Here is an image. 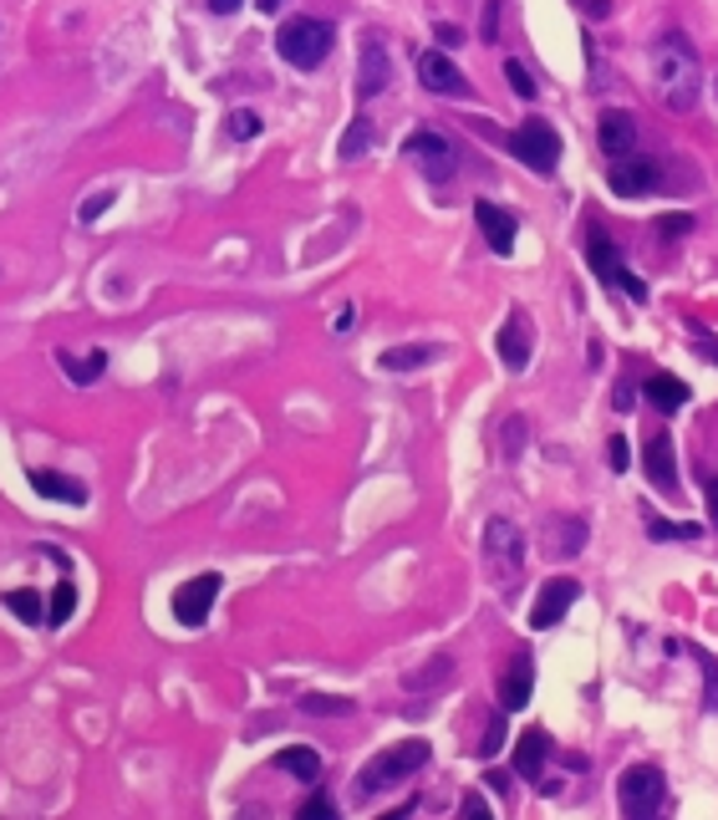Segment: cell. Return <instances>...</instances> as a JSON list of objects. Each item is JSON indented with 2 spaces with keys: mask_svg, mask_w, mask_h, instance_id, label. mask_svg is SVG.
<instances>
[{
  "mask_svg": "<svg viewBox=\"0 0 718 820\" xmlns=\"http://www.w3.org/2000/svg\"><path fill=\"white\" fill-rule=\"evenodd\" d=\"M378 143V123H372V117H352V123H347V132H341V159H362L367 148Z\"/></svg>",
  "mask_w": 718,
  "mask_h": 820,
  "instance_id": "26",
  "label": "cell"
},
{
  "mask_svg": "<svg viewBox=\"0 0 718 820\" xmlns=\"http://www.w3.org/2000/svg\"><path fill=\"white\" fill-rule=\"evenodd\" d=\"M484 561H489V571H495L499 581L514 586V576L525 566V535H520L510 520H489V526H484Z\"/></svg>",
  "mask_w": 718,
  "mask_h": 820,
  "instance_id": "6",
  "label": "cell"
},
{
  "mask_svg": "<svg viewBox=\"0 0 718 820\" xmlns=\"http://www.w3.org/2000/svg\"><path fill=\"white\" fill-rule=\"evenodd\" d=\"M505 77H510L514 97H525V103H530V97H535V92H541V88H535V77L525 72V61H505Z\"/></svg>",
  "mask_w": 718,
  "mask_h": 820,
  "instance_id": "32",
  "label": "cell"
},
{
  "mask_svg": "<svg viewBox=\"0 0 718 820\" xmlns=\"http://www.w3.org/2000/svg\"><path fill=\"white\" fill-rule=\"evenodd\" d=\"M443 347H433V342H408V347H387L382 351V372H418V367L439 362Z\"/></svg>",
  "mask_w": 718,
  "mask_h": 820,
  "instance_id": "20",
  "label": "cell"
},
{
  "mask_svg": "<svg viewBox=\"0 0 718 820\" xmlns=\"http://www.w3.org/2000/svg\"><path fill=\"white\" fill-rule=\"evenodd\" d=\"M424 764H428V744H424V739H408V744L382 749V754H372V760L362 764V775H357V795L393 790V785H403V779L418 775Z\"/></svg>",
  "mask_w": 718,
  "mask_h": 820,
  "instance_id": "3",
  "label": "cell"
},
{
  "mask_svg": "<svg viewBox=\"0 0 718 820\" xmlns=\"http://www.w3.org/2000/svg\"><path fill=\"white\" fill-rule=\"evenodd\" d=\"M61 367H67V378H72L77 388H88V382H97V378H103L107 351H92L88 362H77V357H67V351H61Z\"/></svg>",
  "mask_w": 718,
  "mask_h": 820,
  "instance_id": "27",
  "label": "cell"
},
{
  "mask_svg": "<svg viewBox=\"0 0 718 820\" xmlns=\"http://www.w3.org/2000/svg\"><path fill=\"white\" fill-rule=\"evenodd\" d=\"M0 601H5L26 627H42V622H46V601H42V591H31V586H15V591H5Z\"/></svg>",
  "mask_w": 718,
  "mask_h": 820,
  "instance_id": "25",
  "label": "cell"
},
{
  "mask_svg": "<svg viewBox=\"0 0 718 820\" xmlns=\"http://www.w3.org/2000/svg\"><path fill=\"white\" fill-rule=\"evenodd\" d=\"M510 153L525 163V169H535V174H556L560 132L551 128V123H541V117H530V123H520V128L510 132Z\"/></svg>",
  "mask_w": 718,
  "mask_h": 820,
  "instance_id": "5",
  "label": "cell"
},
{
  "mask_svg": "<svg viewBox=\"0 0 718 820\" xmlns=\"http://www.w3.org/2000/svg\"><path fill=\"white\" fill-rule=\"evenodd\" d=\"M276 5H280V0H260V11H276Z\"/></svg>",
  "mask_w": 718,
  "mask_h": 820,
  "instance_id": "45",
  "label": "cell"
},
{
  "mask_svg": "<svg viewBox=\"0 0 718 820\" xmlns=\"http://www.w3.org/2000/svg\"><path fill=\"white\" fill-rule=\"evenodd\" d=\"M495 31H499V5L489 0V5H484V42H495Z\"/></svg>",
  "mask_w": 718,
  "mask_h": 820,
  "instance_id": "40",
  "label": "cell"
},
{
  "mask_svg": "<svg viewBox=\"0 0 718 820\" xmlns=\"http://www.w3.org/2000/svg\"><path fill=\"white\" fill-rule=\"evenodd\" d=\"M387 82H393V67H387V46L367 42V46H362V77H357V88H362L367 97H378V92H387Z\"/></svg>",
  "mask_w": 718,
  "mask_h": 820,
  "instance_id": "21",
  "label": "cell"
},
{
  "mask_svg": "<svg viewBox=\"0 0 718 820\" xmlns=\"http://www.w3.org/2000/svg\"><path fill=\"white\" fill-rule=\"evenodd\" d=\"M276 770L296 775L301 785H316V779H322V754L306 749V744H291V749H280V754H276Z\"/></svg>",
  "mask_w": 718,
  "mask_h": 820,
  "instance_id": "24",
  "label": "cell"
},
{
  "mask_svg": "<svg viewBox=\"0 0 718 820\" xmlns=\"http://www.w3.org/2000/svg\"><path fill=\"white\" fill-rule=\"evenodd\" d=\"M113 199H118V194H113V189H103V194H92V199H82V209H77V220H82V224H97V220H103V209L113 205Z\"/></svg>",
  "mask_w": 718,
  "mask_h": 820,
  "instance_id": "33",
  "label": "cell"
},
{
  "mask_svg": "<svg viewBox=\"0 0 718 820\" xmlns=\"http://www.w3.org/2000/svg\"><path fill=\"white\" fill-rule=\"evenodd\" d=\"M698 668H704V678H708V708L718 714V662L708 658L704 647H698Z\"/></svg>",
  "mask_w": 718,
  "mask_h": 820,
  "instance_id": "35",
  "label": "cell"
},
{
  "mask_svg": "<svg viewBox=\"0 0 718 820\" xmlns=\"http://www.w3.org/2000/svg\"><path fill=\"white\" fill-rule=\"evenodd\" d=\"M449 668H454V658H449V652H439V658H433V668H428V673H413V678H408V689L418 693V689H428V683H439V678L449 673Z\"/></svg>",
  "mask_w": 718,
  "mask_h": 820,
  "instance_id": "34",
  "label": "cell"
},
{
  "mask_svg": "<svg viewBox=\"0 0 718 820\" xmlns=\"http://www.w3.org/2000/svg\"><path fill=\"white\" fill-rule=\"evenodd\" d=\"M642 393H647V403H658V413H673L688 403V382H678L673 372H652V378L642 382Z\"/></svg>",
  "mask_w": 718,
  "mask_h": 820,
  "instance_id": "23",
  "label": "cell"
},
{
  "mask_svg": "<svg viewBox=\"0 0 718 820\" xmlns=\"http://www.w3.org/2000/svg\"><path fill=\"white\" fill-rule=\"evenodd\" d=\"M403 159L413 163V169H424V178H433V184H443V178H454V169H459V159H454V143L443 138V132H433V128H418L403 143Z\"/></svg>",
  "mask_w": 718,
  "mask_h": 820,
  "instance_id": "7",
  "label": "cell"
},
{
  "mask_svg": "<svg viewBox=\"0 0 718 820\" xmlns=\"http://www.w3.org/2000/svg\"><path fill=\"white\" fill-rule=\"evenodd\" d=\"M301 708H306V714H352L357 703L341 698V693H306V698H301Z\"/></svg>",
  "mask_w": 718,
  "mask_h": 820,
  "instance_id": "29",
  "label": "cell"
},
{
  "mask_svg": "<svg viewBox=\"0 0 718 820\" xmlns=\"http://www.w3.org/2000/svg\"><path fill=\"white\" fill-rule=\"evenodd\" d=\"M276 51L291 61L296 72H316L332 57V26H326L322 15H291L276 31Z\"/></svg>",
  "mask_w": 718,
  "mask_h": 820,
  "instance_id": "2",
  "label": "cell"
},
{
  "mask_svg": "<svg viewBox=\"0 0 718 820\" xmlns=\"http://www.w3.org/2000/svg\"><path fill=\"white\" fill-rule=\"evenodd\" d=\"M530 683H535V668H530V658H514L510 673H505V683H499V703H505V714L525 708V703H530Z\"/></svg>",
  "mask_w": 718,
  "mask_h": 820,
  "instance_id": "22",
  "label": "cell"
},
{
  "mask_svg": "<svg viewBox=\"0 0 718 820\" xmlns=\"http://www.w3.org/2000/svg\"><path fill=\"white\" fill-rule=\"evenodd\" d=\"M220 591H224V576H220V571L194 576V581H184V586L174 591V616L184 622V627H205V616L215 612Z\"/></svg>",
  "mask_w": 718,
  "mask_h": 820,
  "instance_id": "8",
  "label": "cell"
},
{
  "mask_svg": "<svg viewBox=\"0 0 718 820\" xmlns=\"http://www.w3.org/2000/svg\"><path fill=\"white\" fill-rule=\"evenodd\" d=\"M224 128H230V138H235V143H250V138H260V117L240 107V113L224 117Z\"/></svg>",
  "mask_w": 718,
  "mask_h": 820,
  "instance_id": "30",
  "label": "cell"
},
{
  "mask_svg": "<svg viewBox=\"0 0 718 820\" xmlns=\"http://www.w3.org/2000/svg\"><path fill=\"white\" fill-rule=\"evenodd\" d=\"M708 515L718 520V480H708Z\"/></svg>",
  "mask_w": 718,
  "mask_h": 820,
  "instance_id": "44",
  "label": "cell"
},
{
  "mask_svg": "<svg viewBox=\"0 0 718 820\" xmlns=\"http://www.w3.org/2000/svg\"><path fill=\"white\" fill-rule=\"evenodd\" d=\"M606 464H612L616 474H622V469L632 464V454H627V439H622V434H612V443H606Z\"/></svg>",
  "mask_w": 718,
  "mask_h": 820,
  "instance_id": "36",
  "label": "cell"
},
{
  "mask_svg": "<svg viewBox=\"0 0 718 820\" xmlns=\"http://www.w3.org/2000/svg\"><path fill=\"white\" fill-rule=\"evenodd\" d=\"M474 220H479V230H484V240H489V250H495V255H510V250H514V230H520L510 209H499L495 199H479V205H474Z\"/></svg>",
  "mask_w": 718,
  "mask_h": 820,
  "instance_id": "14",
  "label": "cell"
},
{
  "mask_svg": "<svg viewBox=\"0 0 718 820\" xmlns=\"http://www.w3.org/2000/svg\"><path fill=\"white\" fill-rule=\"evenodd\" d=\"M647 530H652V541H693L698 535V526H673V520H647Z\"/></svg>",
  "mask_w": 718,
  "mask_h": 820,
  "instance_id": "31",
  "label": "cell"
},
{
  "mask_svg": "<svg viewBox=\"0 0 718 820\" xmlns=\"http://www.w3.org/2000/svg\"><path fill=\"white\" fill-rule=\"evenodd\" d=\"M551 541H545V551L556 561H571L587 551V520H576V515H551Z\"/></svg>",
  "mask_w": 718,
  "mask_h": 820,
  "instance_id": "16",
  "label": "cell"
},
{
  "mask_svg": "<svg viewBox=\"0 0 718 820\" xmlns=\"http://www.w3.org/2000/svg\"><path fill=\"white\" fill-rule=\"evenodd\" d=\"M576 597H581V586H576V576H556V581L541 586V597H535V607H530V627H556L560 616H566V607H576Z\"/></svg>",
  "mask_w": 718,
  "mask_h": 820,
  "instance_id": "11",
  "label": "cell"
},
{
  "mask_svg": "<svg viewBox=\"0 0 718 820\" xmlns=\"http://www.w3.org/2000/svg\"><path fill=\"white\" fill-rule=\"evenodd\" d=\"M545 760H551V739H545V729H525L520 734V744H514V775L541 779Z\"/></svg>",
  "mask_w": 718,
  "mask_h": 820,
  "instance_id": "19",
  "label": "cell"
},
{
  "mask_svg": "<svg viewBox=\"0 0 718 820\" xmlns=\"http://www.w3.org/2000/svg\"><path fill=\"white\" fill-rule=\"evenodd\" d=\"M31 489L46 499H57V505H88V484L67 480L57 469H31Z\"/></svg>",
  "mask_w": 718,
  "mask_h": 820,
  "instance_id": "18",
  "label": "cell"
},
{
  "mask_svg": "<svg viewBox=\"0 0 718 820\" xmlns=\"http://www.w3.org/2000/svg\"><path fill=\"white\" fill-rule=\"evenodd\" d=\"M72 607H77V586L57 581V591H51V601H46V627H61V622L72 616Z\"/></svg>",
  "mask_w": 718,
  "mask_h": 820,
  "instance_id": "28",
  "label": "cell"
},
{
  "mask_svg": "<svg viewBox=\"0 0 718 820\" xmlns=\"http://www.w3.org/2000/svg\"><path fill=\"white\" fill-rule=\"evenodd\" d=\"M301 816L322 820V816H337V806H332V800H326V795H311V800H306V810H301Z\"/></svg>",
  "mask_w": 718,
  "mask_h": 820,
  "instance_id": "39",
  "label": "cell"
},
{
  "mask_svg": "<svg viewBox=\"0 0 718 820\" xmlns=\"http://www.w3.org/2000/svg\"><path fill=\"white\" fill-rule=\"evenodd\" d=\"M587 261H591V270H597L601 280H612V286H622V291L632 296V301H647V286L637 276H632L627 265H622V255H616V245L606 240L601 230H591L587 234Z\"/></svg>",
  "mask_w": 718,
  "mask_h": 820,
  "instance_id": "9",
  "label": "cell"
},
{
  "mask_svg": "<svg viewBox=\"0 0 718 820\" xmlns=\"http://www.w3.org/2000/svg\"><path fill=\"white\" fill-rule=\"evenodd\" d=\"M688 230H693L688 215H668V220H662V234H688Z\"/></svg>",
  "mask_w": 718,
  "mask_h": 820,
  "instance_id": "41",
  "label": "cell"
},
{
  "mask_svg": "<svg viewBox=\"0 0 718 820\" xmlns=\"http://www.w3.org/2000/svg\"><path fill=\"white\" fill-rule=\"evenodd\" d=\"M652 82H658L662 107L673 113H693L698 107V92H704V61L693 51V42L683 31H668L652 51Z\"/></svg>",
  "mask_w": 718,
  "mask_h": 820,
  "instance_id": "1",
  "label": "cell"
},
{
  "mask_svg": "<svg viewBox=\"0 0 718 820\" xmlns=\"http://www.w3.org/2000/svg\"><path fill=\"white\" fill-rule=\"evenodd\" d=\"M658 163L652 159H612V174H606V184H612V194H622V199H642V194L658 189Z\"/></svg>",
  "mask_w": 718,
  "mask_h": 820,
  "instance_id": "10",
  "label": "cell"
},
{
  "mask_svg": "<svg viewBox=\"0 0 718 820\" xmlns=\"http://www.w3.org/2000/svg\"><path fill=\"white\" fill-rule=\"evenodd\" d=\"M240 5H245V0H209V11L215 15H230V11H240Z\"/></svg>",
  "mask_w": 718,
  "mask_h": 820,
  "instance_id": "43",
  "label": "cell"
},
{
  "mask_svg": "<svg viewBox=\"0 0 718 820\" xmlns=\"http://www.w3.org/2000/svg\"><path fill=\"white\" fill-rule=\"evenodd\" d=\"M418 77H424V88L439 92V97H470V77L459 72L449 51H424V57H418Z\"/></svg>",
  "mask_w": 718,
  "mask_h": 820,
  "instance_id": "12",
  "label": "cell"
},
{
  "mask_svg": "<svg viewBox=\"0 0 718 820\" xmlns=\"http://www.w3.org/2000/svg\"><path fill=\"white\" fill-rule=\"evenodd\" d=\"M693 351H704V357H708V362H718V342L714 337H708V332H704V326H693Z\"/></svg>",
  "mask_w": 718,
  "mask_h": 820,
  "instance_id": "38",
  "label": "cell"
},
{
  "mask_svg": "<svg viewBox=\"0 0 718 820\" xmlns=\"http://www.w3.org/2000/svg\"><path fill=\"white\" fill-rule=\"evenodd\" d=\"M597 143H601L606 159H627L632 148H637V117H632V113H601Z\"/></svg>",
  "mask_w": 718,
  "mask_h": 820,
  "instance_id": "15",
  "label": "cell"
},
{
  "mask_svg": "<svg viewBox=\"0 0 718 820\" xmlns=\"http://www.w3.org/2000/svg\"><path fill=\"white\" fill-rule=\"evenodd\" d=\"M495 749H505V718H495V724H489V734H484L479 754H484V760H489V754H495Z\"/></svg>",
  "mask_w": 718,
  "mask_h": 820,
  "instance_id": "37",
  "label": "cell"
},
{
  "mask_svg": "<svg viewBox=\"0 0 718 820\" xmlns=\"http://www.w3.org/2000/svg\"><path fill=\"white\" fill-rule=\"evenodd\" d=\"M499 362L510 367V372H525V362H530V326H525L520 311L505 316V332H499Z\"/></svg>",
  "mask_w": 718,
  "mask_h": 820,
  "instance_id": "17",
  "label": "cell"
},
{
  "mask_svg": "<svg viewBox=\"0 0 718 820\" xmlns=\"http://www.w3.org/2000/svg\"><path fill=\"white\" fill-rule=\"evenodd\" d=\"M433 36H439L443 46H459V26H449V21H439V26H433Z\"/></svg>",
  "mask_w": 718,
  "mask_h": 820,
  "instance_id": "42",
  "label": "cell"
},
{
  "mask_svg": "<svg viewBox=\"0 0 718 820\" xmlns=\"http://www.w3.org/2000/svg\"><path fill=\"white\" fill-rule=\"evenodd\" d=\"M616 800L637 820L658 816V810L668 806V775H662L658 764H632L627 775H622V785H616Z\"/></svg>",
  "mask_w": 718,
  "mask_h": 820,
  "instance_id": "4",
  "label": "cell"
},
{
  "mask_svg": "<svg viewBox=\"0 0 718 820\" xmlns=\"http://www.w3.org/2000/svg\"><path fill=\"white\" fill-rule=\"evenodd\" d=\"M642 464H647V480L658 484V489H668V495H673V489H678V469H673V434H668V428L647 434V443H642Z\"/></svg>",
  "mask_w": 718,
  "mask_h": 820,
  "instance_id": "13",
  "label": "cell"
}]
</instances>
